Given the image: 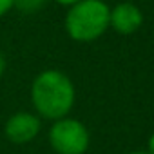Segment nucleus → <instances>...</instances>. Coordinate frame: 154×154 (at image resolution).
I'll return each mask as SVG.
<instances>
[{"instance_id":"9b49d317","label":"nucleus","mask_w":154,"mask_h":154,"mask_svg":"<svg viewBox=\"0 0 154 154\" xmlns=\"http://www.w3.org/2000/svg\"><path fill=\"white\" fill-rule=\"evenodd\" d=\"M129 154H149L147 150H132V152H129Z\"/></svg>"},{"instance_id":"9d476101","label":"nucleus","mask_w":154,"mask_h":154,"mask_svg":"<svg viewBox=\"0 0 154 154\" xmlns=\"http://www.w3.org/2000/svg\"><path fill=\"white\" fill-rule=\"evenodd\" d=\"M4 71H6V58H4L2 53H0V76L4 74Z\"/></svg>"},{"instance_id":"f03ea898","label":"nucleus","mask_w":154,"mask_h":154,"mask_svg":"<svg viewBox=\"0 0 154 154\" xmlns=\"http://www.w3.org/2000/svg\"><path fill=\"white\" fill-rule=\"evenodd\" d=\"M111 8L103 0H80L65 13V31L71 40L89 44L103 36L109 29Z\"/></svg>"},{"instance_id":"0eeeda50","label":"nucleus","mask_w":154,"mask_h":154,"mask_svg":"<svg viewBox=\"0 0 154 154\" xmlns=\"http://www.w3.org/2000/svg\"><path fill=\"white\" fill-rule=\"evenodd\" d=\"M11 9H15V4L13 0H0V18L6 17Z\"/></svg>"},{"instance_id":"20e7f679","label":"nucleus","mask_w":154,"mask_h":154,"mask_svg":"<svg viewBox=\"0 0 154 154\" xmlns=\"http://www.w3.org/2000/svg\"><path fill=\"white\" fill-rule=\"evenodd\" d=\"M42 131V118L36 112L18 111L11 114L4 125L6 138L15 145H26L33 141Z\"/></svg>"},{"instance_id":"1a4fd4ad","label":"nucleus","mask_w":154,"mask_h":154,"mask_svg":"<svg viewBox=\"0 0 154 154\" xmlns=\"http://www.w3.org/2000/svg\"><path fill=\"white\" fill-rule=\"evenodd\" d=\"M147 152H149V154H154V132L150 134V138H149V141H147Z\"/></svg>"},{"instance_id":"f257e3e1","label":"nucleus","mask_w":154,"mask_h":154,"mask_svg":"<svg viewBox=\"0 0 154 154\" xmlns=\"http://www.w3.org/2000/svg\"><path fill=\"white\" fill-rule=\"evenodd\" d=\"M31 102L40 118L49 122L67 118L76 102L74 84L65 72L45 69L31 84Z\"/></svg>"},{"instance_id":"39448f33","label":"nucleus","mask_w":154,"mask_h":154,"mask_svg":"<svg viewBox=\"0 0 154 154\" xmlns=\"http://www.w3.org/2000/svg\"><path fill=\"white\" fill-rule=\"evenodd\" d=\"M143 24L141 9L132 2H120L111 8L109 13V27L120 35H132Z\"/></svg>"},{"instance_id":"423d86ee","label":"nucleus","mask_w":154,"mask_h":154,"mask_svg":"<svg viewBox=\"0 0 154 154\" xmlns=\"http://www.w3.org/2000/svg\"><path fill=\"white\" fill-rule=\"evenodd\" d=\"M13 4L22 13H36V11L42 9L45 0H13Z\"/></svg>"},{"instance_id":"6e6552de","label":"nucleus","mask_w":154,"mask_h":154,"mask_svg":"<svg viewBox=\"0 0 154 154\" xmlns=\"http://www.w3.org/2000/svg\"><path fill=\"white\" fill-rule=\"evenodd\" d=\"M56 4H60V6H65V8H71V6H74V4H78L80 0H54Z\"/></svg>"},{"instance_id":"7ed1b4c3","label":"nucleus","mask_w":154,"mask_h":154,"mask_svg":"<svg viewBox=\"0 0 154 154\" xmlns=\"http://www.w3.org/2000/svg\"><path fill=\"white\" fill-rule=\"evenodd\" d=\"M49 145L56 154H85L91 145V134L80 120L67 116L53 122Z\"/></svg>"}]
</instances>
